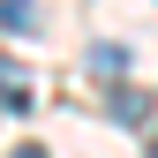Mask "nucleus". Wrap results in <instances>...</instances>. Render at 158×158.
<instances>
[{
  "label": "nucleus",
  "instance_id": "1",
  "mask_svg": "<svg viewBox=\"0 0 158 158\" xmlns=\"http://www.w3.org/2000/svg\"><path fill=\"white\" fill-rule=\"evenodd\" d=\"M113 121H151V98L121 83V98H113Z\"/></svg>",
  "mask_w": 158,
  "mask_h": 158
},
{
  "label": "nucleus",
  "instance_id": "2",
  "mask_svg": "<svg viewBox=\"0 0 158 158\" xmlns=\"http://www.w3.org/2000/svg\"><path fill=\"white\" fill-rule=\"evenodd\" d=\"M30 23H38L30 0H0V30H30Z\"/></svg>",
  "mask_w": 158,
  "mask_h": 158
},
{
  "label": "nucleus",
  "instance_id": "3",
  "mask_svg": "<svg viewBox=\"0 0 158 158\" xmlns=\"http://www.w3.org/2000/svg\"><path fill=\"white\" fill-rule=\"evenodd\" d=\"M151 151H158V135H151Z\"/></svg>",
  "mask_w": 158,
  "mask_h": 158
}]
</instances>
